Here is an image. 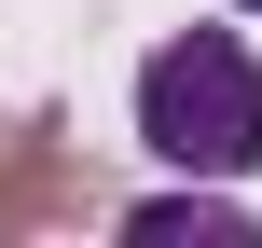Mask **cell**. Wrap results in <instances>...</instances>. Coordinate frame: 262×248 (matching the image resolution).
Returning a JSON list of instances; mask_svg holds the SVG:
<instances>
[{
    "instance_id": "1",
    "label": "cell",
    "mask_w": 262,
    "mask_h": 248,
    "mask_svg": "<svg viewBox=\"0 0 262 248\" xmlns=\"http://www.w3.org/2000/svg\"><path fill=\"white\" fill-rule=\"evenodd\" d=\"M138 138L180 179H249L262 166V69H249V41L235 28H180L138 69Z\"/></svg>"
},
{
    "instance_id": "2",
    "label": "cell",
    "mask_w": 262,
    "mask_h": 248,
    "mask_svg": "<svg viewBox=\"0 0 262 248\" xmlns=\"http://www.w3.org/2000/svg\"><path fill=\"white\" fill-rule=\"evenodd\" d=\"M83 166L55 152V124H14V166H0V235H41V221H83Z\"/></svg>"
},
{
    "instance_id": "3",
    "label": "cell",
    "mask_w": 262,
    "mask_h": 248,
    "mask_svg": "<svg viewBox=\"0 0 262 248\" xmlns=\"http://www.w3.org/2000/svg\"><path fill=\"white\" fill-rule=\"evenodd\" d=\"M124 235L138 248H249V207L235 193H152V207H124Z\"/></svg>"
},
{
    "instance_id": "4",
    "label": "cell",
    "mask_w": 262,
    "mask_h": 248,
    "mask_svg": "<svg viewBox=\"0 0 262 248\" xmlns=\"http://www.w3.org/2000/svg\"><path fill=\"white\" fill-rule=\"evenodd\" d=\"M235 14H262V0H235Z\"/></svg>"
}]
</instances>
